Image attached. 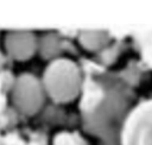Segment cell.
<instances>
[{
	"mask_svg": "<svg viewBox=\"0 0 152 145\" xmlns=\"http://www.w3.org/2000/svg\"><path fill=\"white\" fill-rule=\"evenodd\" d=\"M43 82L51 99L57 102H68L77 96L82 86V77L76 63L62 58L49 64Z\"/></svg>",
	"mask_w": 152,
	"mask_h": 145,
	"instance_id": "6da1fadb",
	"label": "cell"
},
{
	"mask_svg": "<svg viewBox=\"0 0 152 145\" xmlns=\"http://www.w3.org/2000/svg\"><path fill=\"white\" fill-rule=\"evenodd\" d=\"M122 145H152V100L140 102L127 116Z\"/></svg>",
	"mask_w": 152,
	"mask_h": 145,
	"instance_id": "7a4b0ae2",
	"label": "cell"
},
{
	"mask_svg": "<svg viewBox=\"0 0 152 145\" xmlns=\"http://www.w3.org/2000/svg\"><path fill=\"white\" fill-rule=\"evenodd\" d=\"M12 101L13 105L26 115L37 113L44 102L42 84L34 76L23 74L14 83L12 90Z\"/></svg>",
	"mask_w": 152,
	"mask_h": 145,
	"instance_id": "3957f363",
	"label": "cell"
},
{
	"mask_svg": "<svg viewBox=\"0 0 152 145\" xmlns=\"http://www.w3.org/2000/svg\"><path fill=\"white\" fill-rule=\"evenodd\" d=\"M37 40L31 31H11L5 37V48L8 53L14 59L24 61L30 58L36 50Z\"/></svg>",
	"mask_w": 152,
	"mask_h": 145,
	"instance_id": "277c9868",
	"label": "cell"
},
{
	"mask_svg": "<svg viewBox=\"0 0 152 145\" xmlns=\"http://www.w3.org/2000/svg\"><path fill=\"white\" fill-rule=\"evenodd\" d=\"M108 40L107 32L103 31H83L80 34L81 44L88 50H97Z\"/></svg>",
	"mask_w": 152,
	"mask_h": 145,
	"instance_id": "5b68a950",
	"label": "cell"
},
{
	"mask_svg": "<svg viewBox=\"0 0 152 145\" xmlns=\"http://www.w3.org/2000/svg\"><path fill=\"white\" fill-rule=\"evenodd\" d=\"M139 40L141 44L142 56H144L146 63H148L152 67V32L139 36Z\"/></svg>",
	"mask_w": 152,
	"mask_h": 145,
	"instance_id": "8992f818",
	"label": "cell"
}]
</instances>
